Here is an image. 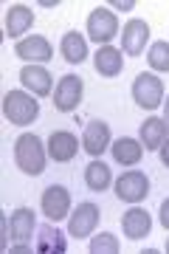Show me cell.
Instances as JSON below:
<instances>
[{
	"label": "cell",
	"instance_id": "30bf717a",
	"mask_svg": "<svg viewBox=\"0 0 169 254\" xmlns=\"http://www.w3.org/2000/svg\"><path fill=\"white\" fill-rule=\"evenodd\" d=\"M147 40H150V26L144 20L133 17L124 26V34H121V48H124L127 57H141L144 48H147Z\"/></svg>",
	"mask_w": 169,
	"mask_h": 254
},
{
	"label": "cell",
	"instance_id": "4316f807",
	"mask_svg": "<svg viewBox=\"0 0 169 254\" xmlns=\"http://www.w3.org/2000/svg\"><path fill=\"white\" fill-rule=\"evenodd\" d=\"M28 252H34L28 243H17V246H11V254H28Z\"/></svg>",
	"mask_w": 169,
	"mask_h": 254
},
{
	"label": "cell",
	"instance_id": "7402d4cb",
	"mask_svg": "<svg viewBox=\"0 0 169 254\" xmlns=\"http://www.w3.org/2000/svg\"><path fill=\"white\" fill-rule=\"evenodd\" d=\"M113 181V175H110V167L105 161H90L85 167V184H88V190L93 192H105Z\"/></svg>",
	"mask_w": 169,
	"mask_h": 254
},
{
	"label": "cell",
	"instance_id": "603a6c76",
	"mask_svg": "<svg viewBox=\"0 0 169 254\" xmlns=\"http://www.w3.org/2000/svg\"><path fill=\"white\" fill-rule=\"evenodd\" d=\"M147 63H150L152 71H161V73H169V43L158 40L152 43L150 54H147Z\"/></svg>",
	"mask_w": 169,
	"mask_h": 254
},
{
	"label": "cell",
	"instance_id": "f546056e",
	"mask_svg": "<svg viewBox=\"0 0 169 254\" xmlns=\"http://www.w3.org/2000/svg\"><path fill=\"white\" fill-rule=\"evenodd\" d=\"M164 252H167V254H169V240H167V246H164Z\"/></svg>",
	"mask_w": 169,
	"mask_h": 254
},
{
	"label": "cell",
	"instance_id": "ac0fdd59",
	"mask_svg": "<svg viewBox=\"0 0 169 254\" xmlns=\"http://www.w3.org/2000/svg\"><path fill=\"white\" fill-rule=\"evenodd\" d=\"M59 51H62V60L71 65H82L85 57H88V37H82L79 31H68L59 43Z\"/></svg>",
	"mask_w": 169,
	"mask_h": 254
},
{
	"label": "cell",
	"instance_id": "44dd1931",
	"mask_svg": "<svg viewBox=\"0 0 169 254\" xmlns=\"http://www.w3.org/2000/svg\"><path fill=\"white\" fill-rule=\"evenodd\" d=\"M37 254H62L65 249H68V243H65V237L59 229L54 226H40L37 229Z\"/></svg>",
	"mask_w": 169,
	"mask_h": 254
},
{
	"label": "cell",
	"instance_id": "5b68a950",
	"mask_svg": "<svg viewBox=\"0 0 169 254\" xmlns=\"http://www.w3.org/2000/svg\"><path fill=\"white\" fill-rule=\"evenodd\" d=\"M82 79L76 73H65L62 79L56 82V91H54V108L59 113H71V110L79 108L82 102Z\"/></svg>",
	"mask_w": 169,
	"mask_h": 254
},
{
	"label": "cell",
	"instance_id": "4fadbf2b",
	"mask_svg": "<svg viewBox=\"0 0 169 254\" xmlns=\"http://www.w3.org/2000/svg\"><path fill=\"white\" fill-rule=\"evenodd\" d=\"M76 153H79V141H76L73 133H68V130L51 133V138H48V155H51L54 161L65 164V161H71Z\"/></svg>",
	"mask_w": 169,
	"mask_h": 254
},
{
	"label": "cell",
	"instance_id": "7c38bea8",
	"mask_svg": "<svg viewBox=\"0 0 169 254\" xmlns=\"http://www.w3.org/2000/svg\"><path fill=\"white\" fill-rule=\"evenodd\" d=\"M20 82H23V88L31 91L34 96H48L51 91V73L45 71L43 65H23V71H20Z\"/></svg>",
	"mask_w": 169,
	"mask_h": 254
},
{
	"label": "cell",
	"instance_id": "8fae6325",
	"mask_svg": "<svg viewBox=\"0 0 169 254\" xmlns=\"http://www.w3.org/2000/svg\"><path fill=\"white\" fill-rule=\"evenodd\" d=\"M121 229H124L127 240H144V237L150 235V229H152L150 212H147V209L133 206L130 212H124V218H121Z\"/></svg>",
	"mask_w": 169,
	"mask_h": 254
},
{
	"label": "cell",
	"instance_id": "9a60e30c",
	"mask_svg": "<svg viewBox=\"0 0 169 254\" xmlns=\"http://www.w3.org/2000/svg\"><path fill=\"white\" fill-rule=\"evenodd\" d=\"M31 23H34V11L28 9V6H23V3L9 6V11H6V34H9L11 40L20 43L23 34L31 28Z\"/></svg>",
	"mask_w": 169,
	"mask_h": 254
},
{
	"label": "cell",
	"instance_id": "cb8c5ba5",
	"mask_svg": "<svg viewBox=\"0 0 169 254\" xmlns=\"http://www.w3.org/2000/svg\"><path fill=\"white\" fill-rule=\"evenodd\" d=\"M90 254H118V240L110 232H102L90 240Z\"/></svg>",
	"mask_w": 169,
	"mask_h": 254
},
{
	"label": "cell",
	"instance_id": "2e32d148",
	"mask_svg": "<svg viewBox=\"0 0 169 254\" xmlns=\"http://www.w3.org/2000/svg\"><path fill=\"white\" fill-rule=\"evenodd\" d=\"M93 65H96L99 76H107L110 79V76H118L121 73V68H124V54L113 46H102L96 51V57H93Z\"/></svg>",
	"mask_w": 169,
	"mask_h": 254
},
{
	"label": "cell",
	"instance_id": "6da1fadb",
	"mask_svg": "<svg viewBox=\"0 0 169 254\" xmlns=\"http://www.w3.org/2000/svg\"><path fill=\"white\" fill-rule=\"evenodd\" d=\"M14 161L26 175H43L45 173V147L40 141V136L34 133H23L14 141Z\"/></svg>",
	"mask_w": 169,
	"mask_h": 254
},
{
	"label": "cell",
	"instance_id": "d6986e66",
	"mask_svg": "<svg viewBox=\"0 0 169 254\" xmlns=\"http://www.w3.org/2000/svg\"><path fill=\"white\" fill-rule=\"evenodd\" d=\"M9 229H11V240H17V243H28L31 235H34V212L26 206H20L11 212L9 218Z\"/></svg>",
	"mask_w": 169,
	"mask_h": 254
},
{
	"label": "cell",
	"instance_id": "83f0119b",
	"mask_svg": "<svg viewBox=\"0 0 169 254\" xmlns=\"http://www.w3.org/2000/svg\"><path fill=\"white\" fill-rule=\"evenodd\" d=\"M133 6H135L133 0H127V3H121V0H118V3H116V6H113V9H118V11H130V9H133Z\"/></svg>",
	"mask_w": 169,
	"mask_h": 254
},
{
	"label": "cell",
	"instance_id": "52a82bcc",
	"mask_svg": "<svg viewBox=\"0 0 169 254\" xmlns=\"http://www.w3.org/2000/svg\"><path fill=\"white\" fill-rule=\"evenodd\" d=\"M150 195V178L138 170L133 173H121V178L116 181V198L127 200V203H138Z\"/></svg>",
	"mask_w": 169,
	"mask_h": 254
},
{
	"label": "cell",
	"instance_id": "9c48e42d",
	"mask_svg": "<svg viewBox=\"0 0 169 254\" xmlns=\"http://www.w3.org/2000/svg\"><path fill=\"white\" fill-rule=\"evenodd\" d=\"M99 226V206L96 203H79L68 218V232L71 237H90Z\"/></svg>",
	"mask_w": 169,
	"mask_h": 254
},
{
	"label": "cell",
	"instance_id": "d4e9b609",
	"mask_svg": "<svg viewBox=\"0 0 169 254\" xmlns=\"http://www.w3.org/2000/svg\"><path fill=\"white\" fill-rule=\"evenodd\" d=\"M161 226L169 229V198L161 203Z\"/></svg>",
	"mask_w": 169,
	"mask_h": 254
},
{
	"label": "cell",
	"instance_id": "7a4b0ae2",
	"mask_svg": "<svg viewBox=\"0 0 169 254\" xmlns=\"http://www.w3.org/2000/svg\"><path fill=\"white\" fill-rule=\"evenodd\" d=\"M3 116L9 119L11 125L28 127L37 116H40V105H37V99L26 91H9L3 96Z\"/></svg>",
	"mask_w": 169,
	"mask_h": 254
},
{
	"label": "cell",
	"instance_id": "277c9868",
	"mask_svg": "<svg viewBox=\"0 0 169 254\" xmlns=\"http://www.w3.org/2000/svg\"><path fill=\"white\" fill-rule=\"evenodd\" d=\"M116 34H118V20L110 9L99 6L88 14V40H93L99 46H107Z\"/></svg>",
	"mask_w": 169,
	"mask_h": 254
},
{
	"label": "cell",
	"instance_id": "f1b7e54d",
	"mask_svg": "<svg viewBox=\"0 0 169 254\" xmlns=\"http://www.w3.org/2000/svg\"><path fill=\"white\" fill-rule=\"evenodd\" d=\"M161 108H164V122L169 125V96L164 99V105H161Z\"/></svg>",
	"mask_w": 169,
	"mask_h": 254
},
{
	"label": "cell",
	"instance_id": "e0dca14e",
	"mask_svg": "<svg viewBox=\"0 0 169 254\" xmlns=\"http://www.w3.org/2000/svg\"><path fill=\"white\" fill-rule=\"evenodd\" d=\"M138 133H141V144L147 147V150H161V144L169 138V125L158 116H150L141 127H138Z\"/></svg>",
	"mask_w": 169,
	"mask_h": 254
},
{
	"label": "cell",
	"instance_id": "5bb4252c",
	"mask_svg": "<svg viewBox=\"0 0 169 254\" xmlns=\"http://www.w3.org/2000/svg\"><path fill=\"white\" fill-rule=\"evenodd\" d=\"M82 147H85V153L88 155H102L110 147V127L105 122H90L85 127V133H82Z\"/></svg>",
	"mask_w": 169,
	"mask_h": 254
},
{
	"label": "cell",
	"instance_id": "ffe728a7",
	"mask_svg": "<svg viewBox=\"0 0 169 254\" xmlns=\"http://www.w3.org/2000/svg\"><path fill=\"white\" fill-rule=\"evenodd\" d=\"M113 158H116L121 167H135V164L144 158V144L141 141H135V138H116L113 141Z\"/></svg>",
	"mask_w": 169,
	"mask_h": 254
},
{
	"label": "cell",
	"instance_id": "8992f818",
	"mask_svg": "<svg viewBox=\"0 0 169 254\" xmlns=\"http://www.w3.org/2000/svg\"><path fill=\"white\" fill-rule=\"evenodd\" d=\"M40 206H43L45 218L54 220V223H59V220L68 218V212H71V192L65 190L62 184H51V187L43 192Z\"/></svg>",
	"mask_w": 169,
	"mask_h": 254
},
{
	"label": "cell",
	"instance_id": "ba28073f",
	"mask_svg": "<svg viewBox=\"0 0 169 254\" xmlns=\"http://www.w3.org/2000/svg\"><path fill=\"white\" fill-rule=\"evenodd\" d=\"M14 54L20 60H26V65H40V63H48L54 57V48L45 37L31 34V37H23L20 43H14Z\"/></svg>",
	"mask_w": 169,
	"mask_h": 254
},
{
	"label": "cell",
	"instance_id": "484cf974",
	"mask_svg": "<svg viewBox=\"0 0 169 254\" xmlns=\"http://www.w3.org/2000/svg\"><path fill=\"white\" fill-rule=\"evenodd\" d=\"M158 155H161V164H164V167H167V170H169V138H167V141H164V144H161Z\"/></svg>",
	"mask_w": 169,
	"mask_h": 254
},
{
	"label": "cell",
	"instance_id": "3957f363",
	"mask_svg": "<svg viewBox=\"0 0 169 254\" xmlns=\"http://www.w3.org/2000/svg\"><path fill=\"white\" fill-rule=\"evenodd\" d=\"M133 99L144 110L161 108L164 105V82L155 73H138L133 82Z\"/></svg>",
	"mask_w": 169,
	"mask_h": 254
}]
</instances>
